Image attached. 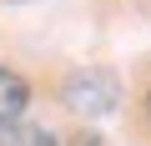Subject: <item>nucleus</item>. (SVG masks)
<instances>
[{"label": "nucleus", "instance_id": "nucleus-1", "mask_svg": "<svg viewBox=\"0 0 151 146\" xmlns=\"http://www.w3.org/2000/svg\"><path fill=\"white\" fill-rule=\"evenodd\" d=\"M116 101H121V86L101 65H86L65 81V106L81 111V116H106V111H116Z\"/></svg>", "mask_w": 151, "mask_h": 146}, {"label": "nucleus", "instance_id": "nucleus-2", "mask_svg": "<svg viewBox=\"0 0 151 146\" xmlns=\"http://www.w3.org/2000/svg\"><path fill=\"white\" fill-rule=\"evenodd\" d=\"M25 101H30V86H25L20 76H15V70H0V131L20 121Z\"/></svg>", "mask_w": 151, "mask_h": 146}, {"label": "nucleus", "instance_id": "nucleus-3", "mask_svg": "<svg viewBox=\"0 0 151 146\" xmlns=\"http://www.w3.org/2000/svg\"><path fill=\"white\" fill-rule=\"evenodd\" d=\"M0 146H60L45 126H30V121H15V126H5L0 131Z\"/></svg>", "mask_w": 151, "mask_h": 146}, {"label": "nucleus", "instance_id": "nucleus-4", "mask_svg": "<svg viewBox=\"0 0 151 146\" xmlns=\"http://www.w3.org/2000/svg\"><path fill=\"white\" fill-rule=\"evenodd\" d=\"M76 146H106L101 136H81V141H76Z\"/></svg>", "mask_w": 151, "mask_h": 146}, {"label": "nucleus", "instance_id": "nucleus-5", "mask_svg": "<svg viewBox=\"0 0 151 146\" xmlns=\"http://www.w3.org/2000/svg\"><path fill=\"white\" fill-rule=\"evenodd\" d=\"M146 116H151V91H146Z\"/></svg>", "mask_w": 151, "mask_h": 146}]
</instances>
